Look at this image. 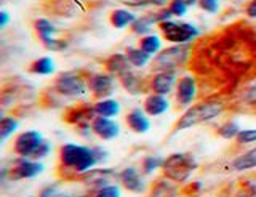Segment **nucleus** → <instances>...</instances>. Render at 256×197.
Segmentation results:
<instances>
[{"instance_id":"1","label":"nucleus","mask_w":256,"mask_h":197,"mask_svg":"<svg viewBox=\"0 0 256 197\" xmlns=\"http://www.w3.org/2000/svg\"><path fill=\"white\" fill-rule=\"evenodd\" d=\"M190 68L210 84L230 85L250 78L256 72V36L242 24L206 37L192 52Z\"/></svg>"},{"instance_id":"2","label":"nucleus","mask_w":256,"mask_h":197,"mask_svg":"<svg viewBox=\"0 0 256 197\" xmlns=\"http://www.w3.org/2000/svg\"><path fill=\"white\" fill-rule=\"evenodd\" d=\"M100 148H86V146H80V144H62L60 149V168L66 172H70L72 178H78L80 175H84L85 172L94 168V165L98 164L104 156H101ZM64 175V178H66Z\"/></svg>"},{"instance_id":"3","label":"nucleus","mask_w":256,"mask_h":197,"mask_svg":"<svg viewBox=\"0 0 256 197\" xmlns=\"http://www.w3.org/2000/svg\"><path fill=\"white\" fill-rule=\"evenodd\" d=\"M226 109V103L220 98H208L200 101V103L188 108V111L184 112L178 120H176L173 132L188 130L190 127H196L198 124H205L216 119L221 116Z\"/></svg>"},{"instance_id":"4","label":"nucleus","mask_w":256,"mask_h":197,"mask_svg":"<svg viewBox=\"0 0 256 197\" xmlns=\"http://www.w3.org/2000/svg\"><path fill=\"white\" fill-rule=\"evenodd\" d=\"M194 46L189 44H176L174 46L165 48L156 54L152 60V69L154 70H174L176 68H181L188 64L192 58Z\"/></svg>"},{"instance_id":"5","label":"nucleus","mask_w":256,"mask_h":197,"mask_svg":"<svg viewBox=\"0 0 256 197\" xmlns=\"http://www.w3.org/2000/svg\"><path fill=\"white\" fill-rule=\"evenodd\" d=\"M162 170L165 178L174 181V183H184L190 176V173L196 170V160L186 152H176L164 160Z\"/></svg>"},{"instance_id":"6","label":"nucleus","mask_w":256,"mask_h":197,"mask_svg":"<svg viewBox=\"0 0 256 197\" xmlns=\"http://www.w3.org/2000/svg\"><path fill=\"white\" fill-rule=\"evenodd\" d=\"M52 90L54 93H58L60 96H68V98L82 96V94L88 92V78H85L77 70L62 72L54 78Z\"/></svg>"},{"instance_id":"7","label":"nucleus","mask_w":256,"mask_h":197,"mask_svg":"<svg viewBox=\"0 0 256 197\" xmlns=\"http://www.w3.org/2000/svg\"><path fill=\"white\" fill-rule=\"evenodd\" d=\"M158 29L168 42H173L178 45L189 44L198 37V29L194 24H189V22H176L172 20H166L160 22Z\"/></svg>"},{"instance_id":"8","label":"nucleus","mask_w":256,"mask_h":197,"mask_svg":"<svg viewBox=\"0 0 256 197\" xmlns=\"http://www.w3.org/2000/svg\"><path fill=\"white\" fill-rule=\"evenodd\" d=\"M42 172H44V165L36 160H29L28 157H21V159L14 160L12 164V167L6 170L8 176H10V180H13V181L36 178Z\"/></svg>"},{"instance_id":"9","label":"nucleus","mask_w":256,"mask_h":197,"mask_svg":"<svg viewBox=\"0 0 256 197\" xmlns=\"http://www.w3.org/2000/svg\"><path fill=\"white\" fill-rule=\"evenodd\" d=\"M44 141L45 140L42 138V135H40L38 132H34V130L24 132L21 135L16 136L14 144H13V151L20 157H32Z\"/></svg>"},{"instance_id":"10","label":"nucleus","mask_w":256,"mask_h":197,"mask_svg":"<svg viewBox=\"0 0 256 197\" xmlns=\"http://www.w3.org/2000/svg\"><path fill=\"white\" fill-rule=\"evenodd\" d=\"M176 84H178V80H176L174 70H158L157 74L150 76L146 80V88L150 90L152 93L165 94L166 96Z\"/></svg>"},{"instance_id":"11","label":"nucleus","mask_w":256,"mask_h":197,"mask_svg":"<svg viewBox=\"0 0 256 197\" xmlns=\"http://www.w3.org/2000/svg\"><path fill=\"white\" fill-rule=\"evenodd\" d=\"M197 78L192 76H182L178 84H176V101H178V106H190L192 101L197 96Z\"/></svg>"},{"instance_id":"12","label":"nucleus","mask_w":256,"mask_h":197,"mask_svg":"<svg viewBox=\"0 0 256 197\" xmlns=\"http://www.w3.org/2000/svg\"><path fill=\"white\" fill-rule=\"evenodd\" d=\"M114 176H118V173L112 168H92V170L85 172L84 175H80L77 180L88 188L98 189L101 186L109 184L110 180Z\"/></svg>"},{"instance_id":"13","label":"nucleus","mask_w":256,"mask_h":197,"mask_svg":"<svg viewBox=\"0 0 256 197\" xmlns=\"http://www.w3.org/2000/svg\"><path fill=\"white\" fill-rule=\"evenodd\" d=\"M114 78L110 74H93L88 77V90L96 100H104L112 93Z\"/></svg>"},{"instance_id":"14","label":"nucleus","mask_w":256,"mask_h":197,"mask_svg":"<svg viewBox=\"0 0 256 197\" xmlns=\"http://www.w3.org/2000/svg\"><path fill=\"white\" fill-rule=\"evenodd\" d=\"M92 132L96 136H100L104 141H110L116 136H118L120 128L117 122L112 120V117H102V116H96L92 120Z\"/></svg>"},{"instance_id":"15","label":"nucleus","mask_w":256,"mask_h":197,"mask_svg":"<svg viewBox=\"0 0 256 197\" xmlns=\"http://www.w3.org/2000/svg\"><path fill=\"white\" fill-rule=\"evenodd\" d=\"M118 181L122 183L125 189L136 194H141L146 191V183H144L142 176L134 167H126L118 173Z\"/></svg>"},{"instance_id":"16","label":"nucleus","mask_w":256,"mask_h":197,"mask_svg":"<svg viewBox=\"0 0 256 197\" xmlns=\"http://www.w3.org/2000/svg\"><path fill=\"white\" fill-rule=\"evenodd\" d=\"M170 109V101L166 100L165 94L150 93L149 96L144 100V112L149 116H162Z\"/></svg>"},{"instance_id":"17","label":"nucleus","mask_w":256,"mask_h":197,"mask_svg":"<svg viewBox=\"0 0 256 197\" xmlns=\"http://www.w3.org/2000/svg\"><path fill=\"white\" fill-rule=\"evenodd\" d=\"M130 66L132 62L128 61L126 54H120V53H116V54H110V56L104 61V68L109 74L112 76H122L125 74L126 70H130Z\"/></svg>"},{"instance_id":"18","label":"nucleus","mask_w":256,"mask_h":197,"mask_svg":"<svg viewBox=\"0 0 256 197\" xmlns=\"http://www.w3.org/2000/svg\"><path fill=\"white\" fill-rule=\"evenodd\" d=\"M94 117H96V114H94L93 106H92V108H86V106H76V108L68 109V112H66V116H64V119H66L68 124L80 125V124H85V122H88V120H93Z\"/></svg>"},{"instance_id":"19","label":"nucleus","mask_w":256,"mask_h":197,"mask_svg":"<svg viewBox=\"0 0 256 197\" xmlns=\"http://www.w3.org/2000/svg\"><path fill=\"white\" fill-rule=\"evenodd\" d=\"M126 125L130 127L134 133H146L150 128V122L148 119V116L144 114L141 109H133L126 114Z\"/></svg>"},{"instance_id":"20","label":"nucleus","mask_w":256,"mask_h":197,"mask_svg":"<svg viewBox=\"0 0 256 197\" xmlns=\"http://www.w3.org/2000/svg\"><path fill=\"white\" fill-rule=\"evenodd\" d=\"M173 183L174 181L168 180V178L158 180L157 183L152 186L149 197H176L180 194V189L176 188Z\"/></svg>"},{"instance_id":"21","label":"nucleus","mask_w":256,"mask_h":197,"mask_svg":"<svg viewBox=\"0 0 256 197\" xmlns=\"http://www.w3.org/2000/svg\"><path fill=\"white\" fill-rule=\"evenodd\" d=\"M93 109H94V114L96 116L116 117L120 112V104H118V101H116V100L104 98V100H98V101H96V103L93 104Z\"/></svg>"},{"instance_id":"22","label":"nucleus","mask_w":256,"mask_h":197,"mask_svg":"<svg viewBox=\"0 0 256 197\" xmlns=\"http://www.w3.org/2000/svg\"><path fill=\"white\" fill-rule=\"evenodd\" d=\"M136 20H138V18H136L130 10H122V8L114 10L110 13V16H109L110 24L114 26L116 29H124L126 26H132Z\"/></svg>"},{"instance_id":"23","label":"nucleus","mask_w":256,"mask_h":197,"mask_svg":"<svg viewBox=\"0 0 256 197\" xmlns=\"http://www.w3.org/2000/svg\"><path fill=\"white\" fill-rule=\"evenodd\" d=\"M256 167V148L238 156L237 159L230 164V170L234 172H245Z\"/></svg>"},{"instance_id":"24","label":"nucleus","mask_w":256,"mask_h":197,"mask_svg":"<svg viewBox=\"0 0 256 197\" xmlns=\"http://www.w3.org/2000/svg\"><path fill=\"white\" fill-rule=\"evenodd\" d=\"M125 54H126L128 61L132 62V66H134V68H144L152 58L149 53L141 50L140 46L138 48H134V46H128V48L125 50Z\"/></svg>"},{"instance_id":"25","label":"nucleus","mask_w":256,"mask_h":197,"mask_svg":"<svg viewBox=\"0 0 256 197\" xmlns=\"http://www.w3.org/2000/svg\"><path fill=\"white\" fill-rule=\"evenodd\" d=\"M29 72L37 74V76H50L54 72V62L52 58H48V56L38 58L29 66Z\"/></svg>"},{"instance_id":"26","label":"nucleus","mask_w":256,"mask_h":197,"mask_svg":"<svg viewBox=\"0 0 256 197\" xmlns=\"http://www.w3.org/2000/svg\"><path fill=\"white\" fill-rule=\"evenodd\" d=\"M118 78H120V84L124 85V88L126 92H130V93H140L142 90L141 78L138 76H134L132 70H126V72L122 74Z\"/></svg>"},{"instance_id":"27","label":"nucleus","mask_w":256,"mask_h":197,"mask_svg":"<svg viewBox=\"0 0 256 197\" xmlns=\"http://www.w3.org/2000/svg\"><path fill=\"white\" fill-rule=\"evenodd\" d=\"M160 46H162V44H160V38L157 36L148 34L140 38V48L149 53L150 56H154V54H157L160 52Z\"/></svg>"},{"instance_id":"28","label":"nucleus","mask_w":256,"mask_h":197,"mask_svg":"<svg viewBox=\"0 0 256 197\" xmlns=\"http://www.w3.org/2000/svg\"><path fill=\"white\" fill-rule=\"evenodd\" d=\"M152 24H154V21H152V18L149 16V14H148V16L138 18L132 24V32H134L136 36H140V37H144V36H148L150 32Z\"/></svg>"},{"instance_id":"29","label":"nucleus","mask_w":256,"mask_h":197,"mask_svg":"<svg viewBox=\"0 0 256 197\" xmlns=\"http://www.w3.org/2000/svg\"><path fill=\"white\" fill-rule=\"evenodd\" d=\"M16 128H18V120L14 117H4L0 122V140L5 141Z\"/></svg>"},{"instance_id":"30","label":"nucleus","mask_w":256,"mask_h":197,"mask_svg":"<svg viewBox=\"0 0 256 197\" xmlns=\"http://www.w3.org/2000/svg\"><path fill=\"white\" fill-rule=\"evenodd\" d=\"M34 28L37 30V36L38 37H48V36H53L56 32V28L48 20H45V18L36 20L34 21Z\"/></svg>"},{"instance_id":"31","label":"nucleus","mask_w":256,"mask_h":197,"mask_svg":"<svg viewBox=\"0 0 256 197\" xmlns=\"http://www.w3.org/2000/svg\"><path fill=\"white\" fill-rule=\"evenodd\" d=\"M42 45L45 46L46 50H52V52H61L68 46V44L61 40V38H54L53 36H48V37H38Z\"/></svg>"},{"instance_id":"32","label":"nucleus","mask_w":256,"mask_h":197,"mask_svg":"<svg viewBox=\"0 0 256 197\" xmlns=\"http://www.w3.org/2000/svg\"><path fill=\"white\" fill-rule=\"evenodd\" d=\"M240 104L256 109V84L242 92V94H240Z\"/></svg>"},{"instance_id":"33","label":"nucleus","mask_w":256,"mask_h":197,"mask_svg":"<svg viewBox=\"0 0 256 197\" xmlns=\"http://www.w3.org/2000/svg\"><path fill=\"white\" fill-rule=\"evenodd\" d=\"M238 133H240V128H238V125L234 122H226V124H222L221 127H218V135L226 138V140L237 138Z\"/></svg>"},{"instance_id":"34","label":"nucleus","mask_w":256,"mask_h":197,"mask_svg":"<svg viewBox=\"0 0 256 197\" xmlns=\"http://www.w3.org/2000/svg\"><path fill=\"white\" fill-rule=\"evenodd\" d=\"M92 197H120V189L116 184H106L92 192Z\"/></svg>"},{"instance_id":"35","label":"nucleus","mask_w":256,"mask_h":197,"mask_svg":"<svg viewBox=\"0 0 256 197\" xmlns=\"http://www.w3.org/2000/svg\"><path fill=\"white\" fill-rule=\"evenodd\" d=\"M188 8L189 5L184 2V0H170V4H168V10L173 14V16H184V14L188 13Z\"/></svg>"},{"instance_id":"36","label":"nucleus","mask_w":256,"mask_h":197,"mask_svg":"<svg viewBox=\"0 0 256 197\" xmlns=\"http://www.w3.org/2000/svg\"><path fill=\"white\" fill-rule=\"evenodd\" d=\"M164 165V160H160L158 157H146V159L142 160V172L146 173V175H150V173H154L158 167H162Z\"/></svg>"},{"instance_id":"37","label":"nucleus","mask_w":256,"mask_h":197,"mask_svg":"<svg viewBox=\"0 0 256 197\" xmlns=\"http://www.w3.org/2000/svg\"><path fill=\"white\" fill-rule=\"evenodd\" d=\"M237 143L240 144H250L256 141V130H240L237 135Z\"/></svg>"},{"instance_id":"38","label":"nucleus","mask_w":256,"mask_h":197,"mask_svg":"<svg viewBox=\"0 0 256 197\" xmlns=\"http://www.w3.org/2000/svg\"><path fill=\"white\" fill-rule=\"evenodd\" d=\"M198 6L206 13H216L220 8V2L218 0H198Z\"/></svg>"},{"instance_id":"39","label":"nucleus","mask_w":256,"mask_h":197,"mask_svg":"<svg viewBox=\"0 0 256 197\" xmlns=\"http://www.w3.org/2000/svg\"><path fill=\"white\" fill-rule=\"evenodd\" d=\"M237 197H256V181H246Z\"/></svg>"},{"instance_id":"40","label":"nucleus","mask_w":256,"mask_h":197,"mask_svg":"<svg viewBox=\"0 0 256 197\" xmlns=\"http://www.w3.org/2000/svg\"><path fill=\"white\" fill-rule=\"evenodd\" d=\"M50 151H52L50 143H48V141H44V143L40 144V148L34 152V156H32V159H42V157H45Z\"/></svg>"},{"instance_id":"41","label":"nucleus","mask_w":256,"mask_h":197,"mask_svg":"<svg viewBox=\"0 0 256 197\" xmlns=\"http://www.w3.org/2000/svg\"><path fill=\"white\" fill-rule=\"evenodd\" d=\"M38 197H61V194H60L58 191H56L54 188L48 186V188H44L42 191H40Z\"/></svg>"},{"instance_id":"42","label":"nucleus","mask_w":256,"mask_h":197,"mask_svg":"<svg viewBox=\"0 0 256 197\" xmlns=\"http://www.w3.org/2000/svg\"><path fill=\"white\" fill-rule=\"evenodd\" d=\"M245 13L248 18H256V0H252V2L246 5Z\"/></svg>"},{"instance_id":"43","label":"nucleus","mask_w":256,"mask_h":197,"mask_svg":"<svg viewBox=\"0 0 256 197\" xmlns=\"http://www.w3.org/2000/svg\"><path fill=\"white\" fill-rule=\"evenodd\" d=\"M6 22H8V14H6V12H2L0 13V28H5Z\"/></svg>"},{"instance_id":"44","label":"nucleus","mask_w":256,"mask_h":197,"mask_svg":"<svg viewBox=\"0 0 256 197\" xmlns=\"http://www.w3.org/2000/svg\"><path fill=\"white\" fill-rule=\"evenodd\" d=\"M189 6H192V5H196V4H198V0H184Z\"/></svg>"},{"instance_id":"45","label":"nucleus","mask_w":256,"mask_h":197,"mask_svg":"<svg viewBox=\"0 0 256 197\" xmlns=\"http://www.w3.org/2000/svg\"><path fill=\"white\" fill-rule=\"evenodd\" d=\"M61 197H92L90 194H88V196H62L61 194Z\"/></svg>"},{"instance_id":"46","label":"nucleus","mask_w":256,"mask_h":197,"mask_svg":"<svg viewBox=\"0 0 256 197\" xmlns=\"http://www.w3.org/2000/svg\"><path fill=\"white\" fill-rule=\"evenodd\" d=\"M28 197H34V196H28Z\"/></svg>"}]
</instances>
